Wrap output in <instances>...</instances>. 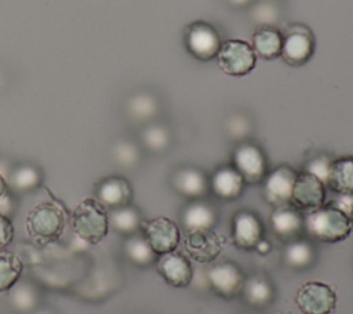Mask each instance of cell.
I'll list each match as a JSON object with an SVG mask.
<instances>
[{
  "instance_id": "obj_30",
  "label": "cell",
  "mask_w": 353,
  "mask_h": 314,
  "mask_svg": "<svg viewBox=\"0 0 353 314\" xmlns=\"http://www.w3.org/2000/svg\"><path fill=\"white\" fill-rule=\"evenodd\" d=\"M141 140H142V145L148 150H150L153 153H160V151H164L170 146L171 134L165 125L153 123L143 128V131L141 134Z\"/></svg>"
},
{
  "instance_id": "obj_3",
  "label": "cell",
  "mask_w": 353,
  "mask_h": 314,
  "mask_svg": "<svg viewBox=\"0 0 353 314\" xmlns=\"http://www.w3.org/2000/svg\"><path fill=\"white\" fill-rule=\"evenodd\" d=\"M65 223V209L55 201H43L28 212L25 226L30 238L47 244L63 233Z\"/></svg>"
},
{
  "instance_id": "obj_23",
  "label": "cell",
  "mask_w": 353,
  "mask_h": 314,
  "mask_svg": "<svg viewBox=\"0 0 353 314\" xmlns=\"http://www.w3.org/2000/svg\"><path fill=\"white\" fill-rule=\"evenodd\" d=\"M109 213V226L123 234H135L142 227V218L137 208L127 204L108 211Z\"/></svg>"
},
{
  "instance_id": "obj_22",
  "label": "cell",
  "mask_w": 353,
  "mask_h": 314,
  "mask_svg": "<svg viewBox=\"0 0 353 314\" xmlns=\"http://www.w3.org/2000/svg\"><path fill=\"white\" fill-rule=\"evenodd\" d=\"M327 186L335 193L353 194V157L332 160Z\"/></svg>"
},
{
  "instance_id": "obj_7",
  "label": "cell",
  "mask_w": 353,
  "mask_h": 314,
  "mask_svg": "<svg viewBox=\"0 0 353 314\" xmlns=\"http://www.w3.org/2000/svg\"><path fill=\"white\" fill-rule=\"evenodd\" d=\"M233 167L245 183H259L268 174L266 157L262 149L252 142H241L236 146Z\"/></svg>"
},
{
  "instance_id": "obj_15",
  "label": "cell",
  "mask_w": 353,
  "mask_h": 314,
  "mask_svg": "<svg viewBox=\"0 0 353 314\" xmlns=\"http://www.w3.org/2000/svg\"><path fill=\"white\" fill-rule=\"evenodd\" d=\"M232 230L234 242L241 248H254L263 234L261 219L250 211H240L234 215Z\"/></svg>"
},
{
  "instance_id": "obj_42",
  "label": "cell",
  "mask_w": 353,
  "mask_h": 314,
  "mask_svg": "<svg viewBox=\"0 0 353 314\" xmlns=\"http://www.w3.org/2000/svg\"><path fill=\"white\" fill-rule=\"evenodd\" d=\"M352 222H353V213H352Z\"/></svg>"
},
{
  "instance_id": "obj_12",
  "label": "cell",
  "mask_w": 353,
  "mask_h": 314,
  "mask_svg": "<svg viewBox=\"0 0 353 314\" xmlns=\"http://www.w3.org/2000/svg\"><path fill=\"white\" fill-rule=\"evenodd\" d=\"M207 278L212 289L225 297H232L241 292L245 281L240 267L229 260L214 264L208 270Z\"/></svg>"
},
{
  "instance_id": "obj_11",
  "label": "cell",
  "mask_w": 353,
  "mask_h": 314,
  "mask_svg": "<svg viewBox=\"0 0 353 314\" xmlns=\"http://www.w3.org/2000/svg\"><path fill=\"white\" fill-rule=\"evenodd\" d=\"M324 202L325 185L306 171L298 174L292 189L291 204L295 208L305 209L307 212L324 205Z\"/></svg>"
},
{
  "instance_id": "obj_40",
  "label": "cell",
  "mask_w": 353,
  "mask_h": 314,
  "mask_svg": "<svg viewBox=\"0 0 353 314\" xmlns=\"http://www.w3.org/2000/svg\"><path fill=\"white\" fill-rule=\"evenodd\" d=\"M228 3H230L234 7H245L247 4H250L252 0H226Z\"/></svg>"
},
{
  "instance_id": "obj_24",
  "label": "cell",
  "mask_w": 353,
  "mask_h": 314,
  "mask_svg": "<svg viewBox=\"0 0 353 314\" xmlns=\"http://www.w3.org/2000/svg\"><path fill=\"white\" fill-rule=\"evenodd\" d=\"M8 299L12 308L22 314H32L39 302L37 291L26 281H17L8 289Z\"/></svg>"
},
{
  "instance_id": "obj_19",
  "label": "cell",
  "mask_w": 353,
  "mask_h": 314,
  "mask_svg": "<svg viewBox=\"0 0 353 314\" xmlns=\"http://www.w3.org/2000/svg\"><path fill=\"white\" fill-rule=\"evenodd\" d=\"M283 33L274 26H258L251 37V47L256 56L274 59L280 56Z\"/></svg>"
},
{
  "instance_id": "obj_6",
  "label": "cell",
  "mask_w": 353,
  "mask_h": 314,
  "mask_svg": "<svg viewBox=\"0 0 353 314\" xmlns=\"http://www.w3.org/2000/svg\"><path fill=\"white\" fill-rule=\"evenodd\" d=\"M314 37L312 32L301 25H290L283 33L281 58L290 66H301L306 63L314 52Z\"/></svg>"
},
{
  "instance_id": "obj_32",
  "label": "cell",
  "mask_w": 353,
  "mask_h": 314,
  "mask_svg": "<svg viewBox=\"0 0 353 314\" xmlns=\"http://www.w3.org/2000/svg\"><path fill=\"white\" fill-rule=\"evenodd\" d=\"M113 157L121 167H134L139 161V147L131 140H120L113 147Z\"/></svg>"
},
{
  "instance_id": "obj_29",
  "label": "cell",
  "mask_w": 353,
  "mask_h": 314,
  "mask_svg": "<svg viewBox=\"0 0 353 314\" xmlns=\"http://www.w3.org/2000/svg\"><path fill=\"white\" fill-rule=\"evenodd\" d=\"M10 182L18 191H30L40 186L41 172L32 164H19L11 171Z\"/></svg>"
},
{
  "instance_id": "obj_38",
  "label": "cell",
  "mask_w": 353,
  "mask_h": 314,
  "mask_svg": "<svg viewBox=\"0 0 353 314\" xmlns=\"http://www.w3.org/2000/svg\"><path fill=\"white\" fill-rule=\"evenodd\" d=\"M254 248L256 249V252H259V253H262V255H266V253L270 252L272 245H270V242H269L268 240L261 238V240L256 242V245H255Z\"/></svg>"
},
{
  "instance_id": "obj_41",
  "label": "cell",
  "mask_w": 353,
  "mask_h": 314,
  "mask_svg": "<svg viewBox=\"0 0 353 314\" xmlns=\"http://www.w3.org/2000/svg\"><path fill=\"white\" fill-rule=\"evenodd\" d=\"M32 314H55V313L48 308H41V310H34Z\"/></svg>"
},
{
  "instance_id": "obj_27",
  "label": "cell",
  "mask_w": 353,
  "mask_h": 314,
  "mask_svg": "<svg viewBox=\"0 0 353 314\" xmlns=\"http://www.w3.org/2000/svg\"><path fill=\"white\" fill-rule=\"evenodd\" d=\"M124 251L127 258L138 264V266H148L154 262L157 253L153 251L145 236L141 234H131L124 242Z\"/></svg>"
},
{
  "instance_id": "obj_4",
  "label": "cell",
  "mask_w": 353,
  "mask_h": 314,
  "mask_svg": "<svg viewBox=\"0 0 353 314\" xmlns=\"http://www.w3.org/2000/svg\"><path fill=\"white\" fill-rule=\"evenodd\" d=\"M218 66L229 76H245L256 65V55L250 43L241 39L222 41L216 52Z\"/></svg>"
},
{
  "instance_id": "obj_25",
  "label": "cell",
  "mask_w": 353,
  "mask_h": 314,
  "mask_svg": "<svg viewBox=\"0 0 353 314\" xmlns=\"http://www.w3.org/2000/svg\"><path fill=\"white\" fill-rule=\"evenodd\" d=\"M159 112V101L149 92H139L127 102V114L135 121H149Z\"/></svg>"
},
{
  "instance_id": "obj_39",
  "label": "cell",
  "mask_w": 353,
  "mask_h": 314,
  "mask_svg": "<svg viewBox=\"0 0 353 314\" xmlns=\"http://www.w3.org/2000/svg\"><path fill=\"white\" fill-rule=\"evenodd\" d=\"M7 197V182L4 176L0 174V202Z\"/></svg>"
},
{
  "instance_id": "obj_10",
  "label": "cell",
  "mask_w": 353,
  "mask_h": 314,
  "mask_svg": "<svg viewBox=\"0 0 353 314\" xmlns=\"http://www.w3.org/2000/svg\"><path fill=\"white\" fill-rule=\"evenodd\" d=\"M143 236L157 255L172 252L179 244L181 234L175 222L159 216L142 223Z\"/></svg>"
},
{
  "instance_id": "obj_37",
  "label": "cell",
  "mask_w": 353,
  "mask_h": 314,
  "mask_svg": "<svg viewBox=\"0 0 353 314\" xmlns=\"http://www.w3.org/2000/svg\"><path fill=\"white\" fill-rule=\"evenodd\" d=\"M14 238V226L10 218L0 212V249L10 245Z\"/></svg>"
},
{
  "instance_id": "obj_36",
  "label": "cell",
  "mask_w": 353,
  "mask_h": 314,
  "mask_svg": "<svg viewBox=\"0 0 353 314\" xmlns=\"http://www.w3.org/2000/svg\"><path fill=\"white\" fill-rule=\"evenodd\" d=\"M325 204L336 208L338 211H341L342 213L347 215L352 219V213H353V194L352 193H336Z\"/></svg>"
},
{
  "instance_id": "obj_17",
  "label": "cell",
  "mask_w": 353,
  "mask_h": 314,
  "mask_svg": "<svg viewBox=\"0 0 353 314\" xmlns=\"http://www.w3.org/2000/svg\"><path fill=\"white\" fill-rule=\"evenodd\" d=\"M172 185L178 193L193 200L201 198L210 187L207 176L193 167L178 169L172 176Z\"/></svg>"
},
{
  "instance_id": "obj_35",
  "label": "cell",
  "mask_w": 353,
  "mask_h": 314,
  "mask_svg": "<svg viewBox=\"0 0 353 314\" xmlns=\"http://www.w3.org/2000/svg\"><path fill=\"white\" fill-rule=\"evenodd\" d=\"M250 128H251V125H250L248 118L241 114H234L233 117H230L228 121V125H226L229 135L236 139L244 138L250 132Z\"/></svg>"
},
{
  "instance_id": "obj_34",
  "label": "cell",
  "mask_w": 353,
  "mask_h": 314,
  "mask_svg": "<svg viewBox=\"0 0 353 314\" xmlns=\"http://www.w3.org/2000/svg\"><path fill=\"white\" fill-rule=\"evenodd\" d=\"M331 164H332V160H331L330 157L321 154V156H316V157L310 158V160L306 163L303 171L312 174L313 176H316L319 180H321V182L327 186V180H328Z\"/></svg>"
},
{
  "instance_id": "obj_28",
  "label": "cell",
  "mask_w": 353,
  "mask_h": 314,
  "mask_svg": "<svg viewBox=\"0 0 353 314\" xmlns=\"http://www.w3.org/2000/svg\"><path fill=\"white\" fill-rule=\"evenodd\" d=\"M241 292L245 300L252 306H265L273 299L272 284L261 275H254L244 281Z\"/></svg>"
},
{
  "instance_id": "obj_26",
  "label": "cell",
  "mask_w": 353,
  "mask_h": 314,
  "mask_svg": "<svg viewBox=\"0 0 353 314\" xmlns=\"http://www.w3.org/2000/svg\"><path fill=\"white\" fill-rule=\"evenodd\" d=\"M23 271L21 258L7 249H0V292L8 291L19 281Z\"/></svg>"
},
{
  "instance_id": "obj_16",
  "label": "cell",
  "mask_w": 353,
  "mask_h": 314,
  "mask_svg": "<svg viewBox=\"0 0 353 314\" xmlns=\"http://www.w3.org/2000/svg\"><path fill=\"white\" fill-rule=\"evenodd\" d=\"M244 179L233 165L219 167L210 179V187L214 194L222 200H234L240 197L244 189Z\"/></svg>"
},
{
  "instance_id": "obj_21",
  "label": "cell",
  "mask_w": 353,
  "mask_h": 314,
  "mask_svg": "<svg viewBox=\"0 0 353 314\" xmlns=\"http://www.w3.org/2000/svg\"><path fill=\"white\" fill-rule=\"evenodd\" d=\"M185 247L189 255L199 262L212 260L221 251L218 238L211 230L189 233Z\"/></svg>"
},
{
  "instance_id": "obj_2",
  "label": "cell",
  "mask_w": 353,
  "mask_h": 314,
  "mask_svg": "<svg viewBox=\"0 0 353 314\" xmlns=\"http://www.w3.org/2000/svg\"><path fill=\"white\" fill-rule=\"evenodd\" d=\"M74 234L88 244L101 242L109 230L108 209L97 198H84L70 216Z\"/></svg>"
},
{
  "instance_id": "obj_31",
  "label": "cell",
  "mask_w": 353,
  "mask_h": 314,
  "mask_svg": "<svg viewBox=\"0 0 353 314\" xmlns=\"http://www.w3.org/2000/svg\"><path fill=\"white\" fill-rule=\"evenodd\" d=\"M285 262L294 269H305L314 259V251L312 245L306 241L296 240L288 244L284 253Z\"/></svg>"
},
{
  "instance_id": "obj_1",
  "label": "cell",
  "mask_w": 353,
  "mask_h": 314,
  "mask_svg": "<svg viewBox=\"0 0 353 314\" xmlns=\"http://www.w3.org/2000/svg\"><path fill=\"white\" fill-rule=\"evenodd\" d=\"M353 227L352 219L331 205H321L303 215L305 231L324 242H334L349 236Z\"/></svg>"
},
{
  "instance_id": "obj_33",
  "label": "cell",
  "mask_w": 353,
  "mask_h": 314,
  "mask_svg": "<svg viewBox=\"0 0 353 314\" xmlns=\"http://www.w3.org/2000/svg\"><path fill=\"white\" fill-rule=\"evenodd\" d=\"M279 17V7L272 1H262L252 8V19L259 26H274Z\"/></svg>"
},
{
  "instance_id": "obj_8",
  "label": "cell",
  "mask_w": 353,
  "mask_h": 314,
  "mask_svg": "<svg viewBox=\"0 0 353 314\" xmlns=\"http://www.w3.org/2000/svg\"><path fill=\"white\" fill-rule=\"evenodd\" d=\"M295 302L305 314H328L335 308L334 289L320 281H307L299 286Z\"/></svg>"
},
{
  "instance_id": "obj_5",
  "label": "cell",
  "mask_w": 353,
  "mask_h": 314,
  "mask_svg": "<svg viewBox=\"0 0 353 314\" xmlns=\"http://www.w3.org/2000/svg\"><path fill=\"white\" fill-rule=\"evenodd\" d=\"M183 41L189 54L200 61L215 58L222 44L218 30L205 21H196L188 25L183 33Z\"/></svg>"
},
{
  "instance_id": "obj_20",
  "label": "cell",
  "mask_w": 353,
  "mask_h": 314,
  "mask_svg": "<svg viewBox=\"0 0 353 314\" xmlns=\"http://www.w3.org/2000/svg\"><path fill=\"white\" fill-rule=\"evenodd\" d=\"M270 224L274 233L283 238H294L303 230V216L295 208L288 205L276 207L270 216Z\"/></svg>"
},
{
  "instance_id": "obj_13",
  "label": "cell",
  "mask_w": 353,
  "mask_h": 314,
  "mask_svg": "<svg viewBox=\"0 0 353 314\" xmlns=\"http://www.w3.org/2000/svg\"><path fill=\"white\" fill-rule=\"evenodd\" d=\"M132 189L121 176H108L95 186V198L109 211L130 204Z\"/></svg>"
},
{
  "instance_id": "obj_14",
  "label": "cell",
  "mask_w": 353,
  "mask_h": 314,
  "mask_svg": "<svg viewBox=\"0 0 353 314\" xmlns=\"http://www.w3.org/2000/svg\"><path fill=\"white\" fill-rule=\"evenodd\" d=\"M157 270L163 278L174 286H186L193 278L190 262L183 255L174 251L160 255L157 260Z\"/></svg>"
},
{
  "instance_id": "obj_9",
  "label": "cell",
  "mask_w": 353,
  "mask_h": 314,
  "mask_svg": "<svg viewBox=\"0 0 353 314\" xmlns=\"http://www.w3.org/2000/svg\"><path fill=\"white\" fill-rule=\"evenodd\" d=\"M296 172L288 165H279L263 178V196L269 204L274 207L291 204L292 189Z\"/></svg>"
},
{
  "instance_id": "obj_18",
  "label": "cell",
  "mask_w": 353,
  "mask_h": 314,
  "mask_svg": "<svg viewBox=\"0 0 353 314\" xmlns=\"http://www.w3.org/2000/svg\"><path fill=\"white\" fill-rule=\"evenodd\" d=\"M216 222V211L205 201L193 200L182 211V224L189 233L207 231Z\"/></svg>"
}]
</instances>
